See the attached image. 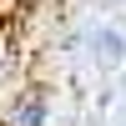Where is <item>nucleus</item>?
Masks as SVG:
<instances>
[{"label":"nucleus","mask_w":126,"mask_h":126,"mask_svg":"<svg viewBox=\"0 0 126 126\" xmlns=\"http://www.w3.org/2000/svg\"><path fill=\"white\" fill-rule=\"evenodd\" d=\"M0 126H50V91L40 81L10 91L5 111H0Z\"/></svg>","instance_id":"nucleus-1"},{"label":"nucleus","mask_w":126,"mask_h":126,"mask_svg":"<svg viewBox=\"0 0 126 126\" xmlns=\"http://www.w3.org/2000/svg\"><path fill=\"white\" fill-rule=\"evenodd\" d=\"M86 46H91V61H96V66H106V71L126 66V30L111 25V20H101V25L86 30Z\"/></svg>","instance_id":"nucleus-2"}]
</instances>
